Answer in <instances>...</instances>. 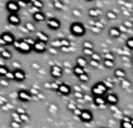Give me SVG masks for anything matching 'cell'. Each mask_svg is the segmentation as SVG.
<instances>
[{"mask_svg": "<svg viewBox=\"0 0 133 128\" xmlns=\"http://www.w3.org/2000/svg\"><path fill=\"white\" fill-rule=\"evenodd\" d=\"M69 30H71V33H72L73 35H76V37H82V35H85V33H86V28H85V25L81 24V22H73V24L71 25Z\"/></svg>", "mask_w": 133, "mask_h": 128, "instance_id": "cell-1", "label": "cell"}, {"mask_svg": "<svg viewBox=\"0 0 133 128\" xmlns=\"http://www.w3.org/2000/svg\"><path fill=\"white\" fill-rule=\"evenodd\" d=\"M107 88H106V85L103 84V81L102 82H97L93 88H91V93L94 94V97L95 95H104L106 93H107Z\"/></svg>", "mask_w": 133, "mask_h": 128, "instance_id": "cell-2", "label": "cell"}, {"mask_svg": "<svg viewBox=\"0 0 133 128\" xmlns=\"http://www.w3.org/2000/svg\"><path fill=\"white\" fill-rule=\"evenodd\" d=\"M15 44H16V48H17L18 51L24 52V54L30 52V51H31V48H33V47H31L30 44H28L25 41H18V42H16Z\"/></svg>", "mask_w": 133, "mask_h": 128, "instance_id": "cell-3", "label": "cell"}, {"mask_svg": "<svg viewBox=\"0 0 133 128\" xmlns=\"http://www.w3.org/2000/svg\"><path fill=\"white\" fill-rule=\"evenodd\" d=\"M59 94H61V95H69L71 94V92H72V89H71V86L68 85V84H64V82H61L60 85H59V88H57V90H56Z\"/></svg>", "mask_w": 133, "mask_h": 128, "instance_id": "cell-4", "label": "cell"}, {"mask_svg": "<svg viewBox=\"0 0 133 128\" xmlns=\"http://www.w3.org/2000/svg\"><path fill=\"white\" fill-rule=\"evenodd\" d=\"M78 118H80L82 121L88 123V121H91V120H93V114H91V111H89V110H81V114L78 115Z\"/></svg>", "mask_w": 133, "mask_h": 128, "instance_id": "cell-5", "label": "cell"}, {"mask_svg": "<svg viewBox=\"0 0 133 128\" xmlns=\"http://www.w3.org/2000/svg\"><path fill=\"white\" fill-rule=\"evenodd\" d=\"M33 50L35 51V52H44L46 50H47V43H44V42H41V41H35V43H34V46H33Z\"/></svg>", "mask_w": 133, "mask_h": 128, "instance_id": "cell-6", "label": "cell"}, {"mask_svg": "<svg viewBox=\"0 0 133 128\" xmlns=\"http://www.w3.org/2000/svg\"><path fill=\"white\" fill-rule=\"evenodd\" d=\"M50 73H51V76H52L54 79H59V77L63 76V68H61L60 66H52Z\"/></svg>", "mask_w": 133, "mask_h": 128, "instance_id": "cell-7", "label": "cell"}, {"mask_svg": "<svg viewBox=\"0 0 133 128\" xmlns=\"http://www.w3.org/2000/svg\"><path fill=\"white\" fill-rule=\"evenodd\" d=\"M104 98H106L107 105H111V106H115V105L119 102V97H117L115 93H107V95H106Z\"/></svg>", "mask_w": 133, "mask_h": 128, "instance_id": "cell-8", "label": "cell"}, {"mask_svg": "<svg viewBox=\"0 0 133 128\" xmlns=\"http://www.w3.org/2000/svg\"><path fill=\"white\" fill-rule=\"evenodd\" d=\"M60 21L57 20V18H50L48 21H47V26L50 28V29H52V30H57V29H60Z\"/></svg>", "mask_w": 133, "mask_h": 128, "instance_id": "cell-9", "label": "cell"}, {"mask_svg": "<svg viewBox=\"0 0 133 128\" xmlns=\"http://www.w3.org/2000/svg\"><path fill=\"white\" fill-rule=\"evenodd\" d=\"M93 102H94V105L98 106V107H104V106L107 105L106 98H104L103 95H95L94 99H93Z\"/></svg>", "mask_w": 133, "mask_h": 128, "instance_id": "cell-10", "label": "cell"}, {"mask_svg": "<svg viewBox=\"0 0 133 128\" xmlns=\"http://www.w3.org/2000/svg\"><path fill=\"white\" fill-rule=\"evenodd\" d=\"M18 98H20L21 101H24V102H28V101L31 99V95H30L29 92H26V90H21V92L18 93Z\"/></svg>", "mask_w": 133, "mask_h": 128, "instance_id": "cell-11", "label": "cell"}, {"mask_svg": "<svg viewBox=\"0 0 133 128\" xmlns=\"http://www.w3.org/2000/svg\"><path fill=\"white\" fill-rule=\"evenodd\" d=\"M33 17H34V20H35L37 22H42V21H44V20H46L44 13H43V12H41V11H37V12L33 15Z\"/></svg>", "mask_w": 133, "mask_h": 128, "instance_id": "cell-12", "label": "cell"}, {"mask_svg": "<svg viewBox=\"0 0 133 128\" xmlns=\"http://www.w3.org/2000/svg\"><path fill=\"white\" fill-rule=\"evenodd\" d=\"M108 34H110V37H112V38H119V37L121 35V31H120L119 28H111L110 31H108Z\"/></svg>", "mask_w": 133, "mask_h": 128, "instance_id": "cell-13", "label": "cell"}, {"mask_svg": "<svg viewBox=\"0 0 133 128\" xmlns=\"http://www.w3.org/2000/svg\"><path fill=\"white\" fill-rule=\"evenodd\" d=\"M76 66H80V67H82V68H86L88 60H86L84 56H78V57L76 59Z\"/></svg>", "mask_w": 133, "mask_h": 128, "instance_id": "cell-14", "label": "cell"}, {"mask_svg": "<svg viewBox=\"0 0 133 128\" xmlns=\"http://www.w3.org/2000/svg\"><path fill=\"white\" fill-rule=\"evenodd\" d=\"M37 38H38V41L44 42V43H47V42L50 41L48 35H47L46 33H43V31H38V33H37Z\"/></svg>", "mask_w": 133, "mask_h": 128, "instance_id": "cell-15", "label": "cell"}, {"mask_svg": "<svg viewBox=\"0 0 133 128\" xmlns=\"http://www.w3.org/2000/svg\"><path fill=\"white\" fill-rule=\"evenodd\" d=\"M115 77L116 79H119V80H124L125 79V76H127V73H125V71L124 69H121V68H117L116 71H115Z\"/></svg>", "mask_w": 133, "mask_h": 128, "instance_id": "cell-16", "label": "cell"}, {"mask_svg": "<svg viewBox=\"0 0 133 128\" xmlns=\"http://www.w3.org/2000/svg\"><path fill=\"white\" fill-rule=\"evenodd\" d=\"M82 73H85V68H82V67H80V66H75L73 67V75L75 76H81Z\"/></svg>", "mask_w": 133, "mask_h": 128, "instance_id": "cell-17", "label": "cell"}, {"mask_svg": "<svg viewBox=\"0 0 133 128\" xmlns=\"http://www.w3.org/2000/svg\"><path fill=\"white\" fill-rule=\"evenodd\" d=\"M7 7H8V9H9L11 12H17V11L20 9L18 4H17V3H15V2H9V3L7 4Z\"/></svg>", "mask_w": 133, "mask_h": 128, "instance_id": "cell-18", "label": "cell"}, {"mask_svg": "<svg viewBox=\"0 0 133 128\" xmlns=\"http://www.w3.org/2000/svg\"><path fill=\"white\" fill-rule=\"evenodd\" d=\"M89 16H90L91 18H98V17L101 16V11L97 9V8H91V9L89 11Z\"/></svg>", "mask_w": 133, "mask_h": 128, "instance_id": "cell-19", "label": "cell"}, {"mask_svg": "<svg viewBox=\"0 0 133 128\" xmlns=\"http://www.w3.org/2000/svg\"><path fill=\"white\" fill-rule=\"evenodd\" d=\"M13 75H15V79L18 80V81H24L25 80V73L22 71H16Z\"/></svg>", "mask_w": 133, "mask_h": 128, "instance_id": "cell-20", "label": "cell"}, {"mask_svg": "<svg viewBox=\"0 0 133 128\" xmlns=\"http://www.w3.org/2000/svg\"><path fill=\"white\" fill-rule=\"evenodd\" d=\"M9 22L13 24V25H18L20 24V17L17 15H11L9 16Z\"/></svg>", "mask_w": 133, "mask_h": 128, "instance_id": "cell-21", "label": "cell"}, {"mask_svg": "<svg viewBox=\"0 0 133 128\" xmlns=\"http://www.w3.org/2000/svg\"><path fill=\"white\" fill-rule=\"evenodd\" d=\"M31 3H33L34 8H37L38 11H41L43 8V2H42V0H31Z\"/></svg>", "mask_w": 133, "mask_h": 128, "instance_id": "cell-22", "label": "cell"}, {"mask_svg": "<svg viewBox=\"0 0 133 128\" xmlns=\"http://www.w3.org/2000/svg\"><path fill=\"white\" fill-rule=\"evenodd\" d=\"M59 42H60V48H63V47H71V42L66 38H61V39H59Z\"/></svg>", "mask_w": 133, "mask_h": 128, "instance_id": "cell-23", "label": "cell"}, {"mask_svg": "<svg viewBox=\"0 0 133 128\" xmlns=\"http://www.w3.org/2000/svg\"><path fill=\"white\" fill-rule=\"evenodd\" d=\"M120 128H133L132 120H130V121H127V120H121V121H120Z\"/></svg>", "mask_w": 133, "mask_h": 128, "instance_id": "cell-24", "label": "cell"}, {"mask_svg": "<svg viewBox=\"0 0 133 128\" xmlns=\"http://www.w3.org/2000/svg\"><path fill=\"white\" fill-rule=\"evenodd\" d=\"M114 60H107V59H103V66L106 67V68H112L114 67Z\"/></svg>", "mask_w": 133, "mask_h": 128, "instance_id": "cell-25", "label": "cell"}, {"mask_svg": "<svg viewBox=\"0 0 133 128\" xmlns=\"http://www.w3.org/2000/svg\"><path fill=\"white\" fill-rule=\"evenodd\" d=\"M106 16H107L108 20H116V18H117V15H116V12H114V11H108Z\"/></svg>", "mask_w": 133, "mask_h": 128, "instance_id": "cell-26", "label": "cell"}, {"mask_svg": "<svg viewBox=\"0 0 133 128\" xmlns=\"http://www.w3.org/2000/svg\"><path fill=\"white\" fill-rule=\"evenodd\" d=\"M103 84L106 85V88H107V89H112V88H114V82H112V80H111V79H106V80L103 81Z\"/></svg>", "mask_w": 133, "mask_h": 128, "instance_id": "cell-27", "label": "cell"}, {"mask_svg": "<svg viewBox=\"0 0 133 128\" xmlns=\"http://www.w3.org/2000/svg\"><path fill=\"white\" fill-rule=\"evenodd\" d=\"M54 8L55 9H63L64 8V3L60 2V0H56V2L54 3Z\"/></svg>", "mask_w": 133, "mask_h": 128, "instance_id": "cell-28", "label": "cell"}, {"mask_svg": "<svg viewBox=\"0 0 133 128\" xmlns=\"http://www.w3.org/2000/svg\"><path fill=\"white\" fill-rule=\"evenodd\" d=\"M3 39H4L5 43H12V42H13V37H12L11 34H4V35H3Z\"/></svg>", "mask_w": 133, "mask_h": 128, "instance_id": "cell-29", "label": "cell"}, {"mask_svg": "<svg viewBox=\"0 0 133 128\" xmlns=\"http://www.w3.org/2000/svg\"><path fill=\"white\" fill-rule=\"evenodd\" d=\"M78 80H80L81 82H88V81H89V75L85 72V73H82L81 76H78Z\"/></svg>", "mask_w": 133, "mask_h": 128, "instance_id": "cell-30", "label": "cell"}, {"mask_svg": "<svg viewBox=\"0 0 133 128\" xmlns=\"http://www.w3.org/2000/svg\"><path fill=\"white\" fill-rule=\"evenodd\" d=\"M84 54H85L86 56L91 57V55L94 54V50H93V48H84Z\"/></svg>", "mask_w": 133, "mask_h": 128, "instance_id": "cell-31", "label": "cell"}, {"mask_svg": "<svg viewBox=\"0 0 133 128\" xmlns=\"http://www.w3.org/2000/svg\"><path fill=\"white\" fill-rule=\"evenodd\" d=\"M91 60H97V61H102V57H101V55L99 54H97V52H94L93 55H91V57H90Z\"/></svg>", "mask_w": 133, "mask_h": 128, "instance_id": "cell-32", "label": "cell"}, {"mask_svg": "<svg viewBox=\"0 0 133 128\" xmlns=\"http://www.w3.org/2000/svg\"><path fill=\"white\" fill-rule=\"evenodd\" d=\"M127 47L130 48V50H133V37H130V38L127 39Z\"/></svg>", "mask_w": 133, "mask_h": 128, "instance_id": "cell-33", "label": "cell"}, {"mask_svg": "<svg viewBox=\"0 0 133 128\" xmlns=\"http://www.w3.org/2000/svg\"><path fill=\"white\" fill-rule=\"evenodd\" d=\"M94 46H93V43L91 42H89V41H86L85 43H84V48H93Z\"/></svg>", "mask_w": 133, "mask_h": 128, "instance_id": "cell-34", "label": "cell"}, {"mask_svg": "<svg viewBox=\"0 0 133 128\" xmlns=\"http://www.w3.org/2000/svg\"><path fill=\"white\" fill-rule=\"evenodd\" d=\"M104 59H107V60H114V55H112L111 52H106V54H104Z\"/></svg>", "mask_w": 133, "mask_h": 128, "instance_id": "cell-35", "label": "cell"}, {"mask_svg": "<svg viewBox=\"0 0 133 128\" xmlns=\"http://www.w3.org/2000/svg\"><path fill=\"white\" fill-rule=\"evenodd\" d=\"M60 84H61V82H52L50 86H51V89H52V90H57V88H59V85H60Z\"/></svg>", "mask_w": 133, "mask_h": 128, "instance_id": "cell-36", "label": "cell"}, {"mask_svg": "<svg viewBox=\"0 0 133 128\" xmlns=\"http://www.w3.org/2000/svg\"><path fill=\"white\" fill-rule=\"evenodd\" d=\"M99 63H101V61H97V60H91V59H90V66H93L94 68H97V67L99 66Z\"/></svg>", "mask_w": 133, "mask_h": 128, "instance_id": "cell-37", "label": "cell"}, {"mask_svg": "<svg viewBox=\"0 0 133 128\" xmlns=\"http://www.w3.org/2000/svg\"><path fill=\"white\" fill-rule=\"evenodd\" d=\"M123 25L127 26V28H129V29H132V28H133V21H132V22H130V21H124Z\"/></svg>", "mask_w": 133, "mask_h": 128, "instance_id": "cell-38", "label": "cell"}, {"mask_svg": "<svg viewBox=\"0 0 133 128\" xmlns=\"http://www.w3.org/2000/svg\"><path fill=\"white\" fill-rule=\"evenodd\" d=\"M129 85H130V84H129V81H127L125 79H124V80H121V86H123V88H129Z\"/></svg>", "mask_w": 133, "mask_h": 128, "instance_id": "cell-39", "label": "cell"}, {"mask_svg": "<svg viewBox=\"0 0 133 128\" xmlns=\"http://www.w3.org/2000/svg\"><path fill=\"white\" fill-rule=\"evenodd\" d=\"M24 41H25V42H26L28 44H30L31 47H33V46H34V43H35V42H34V41H33L31 38H26V39H24Z\"/></svg>", "mask_w": 133, "mask_h": 128, "instance_id": "cell-40", "label": "cell"}, {"mask_svg": "<svg viewBox=\"0 0 133 128\" xmlns=\"http://www.w3.org/2000/svg\"><path fill=\"white\" fill-rule=\"evenodd\" d=\"M26 29H28V30H30V31H34V25L28 22V24H26Z\"/></svg>", "mask_w": 133, "mask_h": 128, "instance_id": "cell-41", "label": "cell"}, {"mask_svg": "<svg viewBox=\"0 0 133 128\" xmlns=\"http://www.w3.org/2000/svg\"><path fill=\"white\" fill-rule=\"evenodd\" d=\"M91 30H93L94 33H97V34L102 31V29H99V28H97V26H93V28H91Z\"/></svg>", "mask_w": 133, "mask_h": 128, "instance_id": "cell-42", "label": "cell"}, {"mask_svg": "<svg viewBox=\"0 0 133 128\" xmlns=\"http://www.w3.org/2000/svg\"><path fill=\"white\" fill-rule=\"evenodd\" d=\"M68 108H69V110H73V111H75V110L77 108V106H76L75 103H69V105H68Z\"/></svg>", "mask_w": 133, "mask_h": 128, "instance_id": "cell-43", "label": "cell"}, {"mask_svg": "<svg viewBox=\"0 0 133 128\" xmlns=\"http://www.w3.org/2000/svg\"><path fill=\"white\" fill-rule=\"evenodd\" d=\"M29 119H28V115L26 114H22V116H21V121H28Z\"/></svg>", "mask_w": 133, "mask_h": 128, "instance_id": "cell-44", "label": "cell"}, {"mask_svg": "<svg viewBox=\"0 0 133 128\" xmlns=\"http://www.w3.org/2000/svg\"><path fill=\"white\" fill-rule=\"evenodd\" d=\"M3 56H4V57H11V52H8V51H3Z\"/></svg>", "mask_w": 133, "mask_h": 128, "instance_id": "cell-45", "label": "cell"}, {"mask_svg": "<svg viewBox=\"0 0 133 128\" xmlns=\"http://www.w3.org/2000/svg\"><path fill=\"white\" fill-rule=\"evenodd\" d=\"M21 2H24V3H29V2H31V0H21Z\"/></svg>", "mask_w": 133, "mask_h": 128, "instance_id": "cell-46", "label": "cell"}, {"mask_svg": "<svg viewBox=\"0 0 133 128\" xmlns=\"http://www.w3.org/2000/svg\"><path fill=\"white\" fill-rule=\"evenodd\" d=\"M132 16H133V9H132Z\"/></svg>", "mask_w": 133, "mask_h": 128, "instance_id": "cell-47", "label": "cell"}, {"mask_svg": "<svg viewBox=\"0 0 133 128\" xmlns=\"http://www.w3.org/2000/svg\"><path fill=\"white\" fill-rule=\"evenodd\" d=\"M86 2H91V0H86Z\"/></svg>", "mask_w": 133, "mask_h": 128, "instance_id": "cell-48", "label": "cell"}, {"mask_svg": "<svg viewBox=\"0 0 133 128\" xmlns=\"http://www.w3.org/2000/svg\"><path fill=\"white\" fill-rule=\"evenodd\" d=\"M52 2H54V3H55V2H56V0H52Z\"/></svg>", "mask_w": 133, "mask_h": 128, "instance_id": "cell-49", "label": "cell"}, {"mask_svg": "<svg viewBox=\"0 0 133 128\" xmlns=\"http://www.w3.org/2000/svg\"><path fill=\"white\" fill-rule=\"evenodd\" d=\"M132 124H133V119H132Z\"/></svg>", "mask_w": 133, "mask_h": 128, "instance_id": "cell-50", "label": "cell"}, {"mask_svg": "<svg viewBox=\"0 0 133 128\" xmlns=\"http://www.w3.org/2000/svg\"><path fill=\"white\" fill-rule=\"evenodd\" d=\"M132 61H133V57H132Z\"/></svg>", "mask_w": 133, "mask_h": 128, "instance_id": "cell-51", "label": "cell"}]
</instances>
